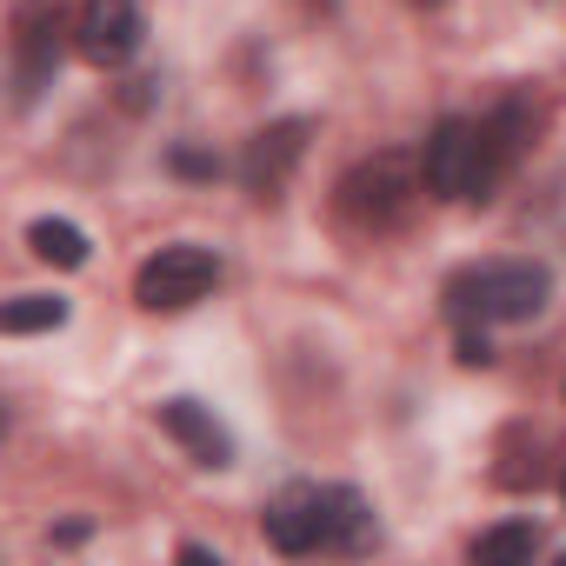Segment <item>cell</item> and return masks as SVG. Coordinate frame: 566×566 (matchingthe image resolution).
Instances as JSON below:
<instances>
[{"mask_svg":"<svg viewBox=\"0 0 566 566\" xmlns=\"http://www.w3.org/2000/svg\"><path fill=\"white\" fill-rule=\"evenodd\" d=\"M260 533L273 553H354L374 539V513L354 486H287L266 513H260Z\"/></svg>","mask_w":566,"mask_h":566,"instance_id":"6da1fadb","label":"cell"},{"mask_svg":"<svg viewBox=\"0 0 566 566\" xmlns=\"http://www.w3.org/2000/svg\"><path fill=\"white\" fill-rule=\"evenodd\" d=\"M553 294V273L539 260H486V266H467L453 273V314L460 321H533Z\"/></svg>","mask_w":566,"mask_h":566,"instance_id":"7a4b0ae2","label":"cell"},{"mask_svg":"<svg viewBox=\"0 0 566 566\" xmlns=\"http://www.w3.org/2000/svg\"><path fill=\"white\" fill-rule=\"evenodd\" d=\"M420 193H427V174L413 154H374L340 180V213L354 227H394V220H407V207Z\"/></svg>","mask_w":566,"mask_h":566,"instance_id":"3957f363","label":"cell"},{"mask_svg":"<svg viewBox=\"0 0 566 566\" xmlns=\"http://www.w3.org/2000/svg\"><path fill=\"white\" fill-rule=\"evenodd\" d=\"M213 287H220V260H213L207 247H193V240L147 253L140 273H134V301H140L147 314H187V307H200Z\"/></svg>","mask_w":566,"mask_h":566,"instance_id":"277c9868","label":"cell"},{"mask_svg":"<svg viewBox=\"0 0 566 566\" xmlns=\"http://www.w3.org/2000/svg\"><path fill=\"white\" fill-rule=\"evenodd\" d=\"M420 174H427V193L440 200H486V154H480V120H440L420 147Z\"/></svg>","mask_w":566,"mask_h":566,"instance_id":"5b68a950","label":"cell"},{"mask_svg":"<svg viewBox=\"0 0 566 566\" xmlns=\"http://www.w3.org/2000/svg\"><path fill=\"white\" fill-rule=\"evenodd\" d=\"M74 48L94 67H120L140 54V8L134 0H81L74 14Z\"/></svg>","mask_w":566,"mask_h":566,"instance_id":"8992f818","label":"cell"},{"mask_svg":"<svg viewBox=\"0 0 566 566\" xmlns=\"http://www.w3.org/2000/svg\"><path fill=\"white\" fill-rule=\"evenodd\" d=\"M301 154H307V120H273V127H260V134L247 140V154H240L247 193H253V200H280V187L294 180Z\"/></svg>","mask_w":566,"mask_h":566,"instance_id":"52a82bcc","label":"cell"},{"mask_svg":"<svg viewBox=\"0 0 566 566\" xmlns=\"http://www.w3.org/2000/svg\"><path fill=\"white\" fill-rule=\"evenodd\" d=\"M160 427H167L200 467H227V460H233V433H227L200 400H167V407H160Z\"/></svg>","mask_w":566,"mask_h":566,"instance_id":"ba28073f","label":"cell"},{"mask_svg":"<svg viewBox=\"0 0 566 566\" xmlns=\"http://www.w3.org/2000/svg\"><path fill=\"white\" fill-rule=\"evenodd\" d=\"M539 553V526L533 520H500V526H486L480 539H473V559L480 566H520V559H533Z\"/></svg>","mask_w":566,"mask_h":566,"instance_id":"9c48e42d","label":"cell"},{"mask_svg":"<svg viewBox=\"0 0 566 566\" xmlns=\"http://www.w3.org/2000/svg\"><path fill=\"white\" fill-rule=\"evenodd\" d=\"M0 327L8 334H54V327H67V301L61 294H21V301L0 307Z\"/></svg>","mask_w":566,"mask_h":566,"instance_id":"30bf717a","label":"cell"},{"mask_svg":"<svg viewBox=\"0 0 566 566\" xmlns=\"http://www.w3.org/2000/svg\"><path fill=\"white\" fill-rule=\"evenodd\" d=\"M28 247L48 260V266H81L87 260V233L74 220H34L28 227Z\"/></svg>","mask_w":566,"mask_h":566,"instance_id":"8fae6325","label":"cell"},{"mask_svg":"<svg viewBox=\"0 0 566 566\" xmlns=\"http://www.w3.org/2000/svg\"><path fill=\"white\" fill-rule=\"evenodd\" d=\"M61 61V48H54V34L41 28V21H28L21 28V101H34L41 94V81H48V67Z\"/></svg>","mask_w":566,"mask_h":566,"instance_id":"7c38bea8","label":"cell"},{"mask_svg":"<svg viewBox=\"0 0 566 566\" xmlns=\"http://www.w3.org/2000/svg\"><path fill=\"white\" fill-rule=\"evenodd\" d=\"M174 167L193 174V180H213V174H220V160H213V154H193V147H174Z\"/></svg>","mask_w":566,"mask_h":566,"instance_id":"4fadbf2b","label":"cell"},{"mask_svg":"<svg viewBox=\"0 0 566 566\" xmlns=\"http://www.w3.org/2000/svg\"><path fill=\"white\" fill-rule=\"evenodd\" d=\"M460 360H467V367H486V360H493V347H486L480 334H460Z\"/></svg>","mask_w":566,"mask_h":566,"instance_id":"5bb4252c","label":"cell"},{"mask_svg":"<svg viewBox=\"0 0 566 566\" xmlns=\"http://www.w3.org/2000/svg\"><path fill=\"white\" fill-rule=\"evenodd\" d=\"M559 500H566V480H559Z\"/></svg>","mask_w":566,"mask_h":566,"instance_id":"9a60e30c","label":"cell"},{"mask_svg":"<svg viewBox=\"0 0 566 566\" xmlns=\"http://www.w3.org/2000/svg\"><path fill=\"white\" fill-rule=\"evenodd\" d=\"M427 8H433V0H427Z\"/></svg>","mask_w":566,"mask_h":566,"instance_id":"2e32d148","label":"cell"},{"mask_svg":"<svg viewBox=\"0 0 566 566\" xmlns=\"http://www.w3.org/2000/svg\"><path fill=\"white\" fill-rule=\"evenodd\" d=\"M321 8H327V0H321Z\"/></svg>","mask_w":566,"mask_h":566,"instance_id":"e0dca14e","label":"cell"}]
</instances>
